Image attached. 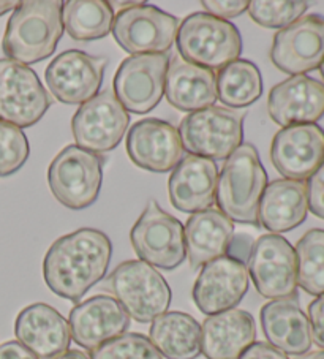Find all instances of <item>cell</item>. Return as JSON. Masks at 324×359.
<instances>
[{"instance_id":"1","label":"cell","mask_w":324,"mask_h":359,"mask_svg":"<svg viewBox=\"0 0 324 359\" xmlns=\"http://www.w3.org/2000/svg\"><path fill=\"white\" fill-rule=\"evenodd\" d=\"M113 244L103 231L81 228L59 238L43 262V276L54 294L78 302L108 272Z\"/></svg>"},{"instance_id":"2","label":"cell","mask_w":324,"mask_h":359,"mask_svg":"<svg viewBox=\"0 0 324 359\" xmlns=\"http://www.w3.org/2000/svg\"><path fill=\"white\" fill-rule=\"evenodd\" d=\"M59 0L20 2L5 30L2 48L10 60L30 65L53 55L64 35Z\"/></svg>"},{"instance_id":"3","label":"cell","mask_w":324,"mask_h":359,"mask_svg":"<svg viewBox=\"0 0 324 359\" xmlns=\"http://www.w3.org/2000/svg\"><path fill=\"white\" fill-rule=\"evenodd\" d=\"M267 185V172L257 147L241 144L227 158L217 182L215 201L228 219L239 224L259 225L258 208Z\"/></svg>"},{"instance_id":"4","label":"cell","mask_w":324,"mask_h":359,"mask_svg":"<svg viewBox=\"0 0 324 359\" xmlns=\"http://www.w3.org/2000/svg\"><path fill=\"white\" fill-rule=\"evenodd\" d=\"M176 43L180 57L208 70H220L238 60L242 53L239 29L208 13L187 16L177 30Z\"/></svg>"},{"instance_id":"5","label":"cell","mask_w":324,"mask_h":359,"mask_svg":"<svg viewBox=\"0 0 324 359\" xmlns=\"http://www.w3.org/2000/svg\"><path fill=\"white\" fill-rule=\"evenodd\" d=\"M104 288L138 323H151L171 304V288L165 277L141 259L121 263L106 278Z\"/></svg>"},{"instance_id":"6","label":"cell","mask_w":324,"mask_h":359,"mask_svg":"<svg viewBox=\"0 0 324 359\" xmlns=\"http://www.w3.org/2000/svg\"><path fill=\"white\" fill-rule=\"evenodd\" d=\"M244 119L242 109L209 107L185 116L177 132L190 156L225 160L242 144Z\"/></svg>"},{"instance_id":"7","label":"cell","mask_w":324,"mask_h":359,"mask_svg":"<svg viewBox=\"0 0 324 359\" xmlns=\"http://www.w3.org/2000/svg\"><path fill=\"white\" fill-rule=\"evenodd\" d=\"M102 158L76 144L62 149L48 170V184L55 200L72 210L92 206L102 190Z\"/></svg>"},{"instance_id":"8","label":"cell","mask_w":324,"mask_h":359,"mask_svg":"<svg viewBox=\"0 0 324 359\" xmlns=\"http://www.w3.org/2000/svg\"><path fill=\"white\" fill-rule=\"evenodd\" d=\"M130 241L141 262L155 268L173 271L185 262L184 225L161 209L155 200L147 203L136 220L130 231Z\"/></svg>"},{"instance_id":"9","label":"cell","mask_w":324,"mask_h":359,"mask_svg":"<svg viewBox=\"0 0 324 359\" xmlns=\"http://www.w3.org/2000/svg\"><path fill=\"white\" fill-rule=\"evenodd\" d=\"M247 271L257 292L263 298L297 299L296 252L278 234H263L252 245Z\"/></svg>"},{"instance_id":"10","label":"cell","mask_w":324,"mask_h":359,"mask_svg":"<svg viewBox=\"0 0 324 359\" xmlns=\"http://www.w3.org/2000/svg\"><path fill=\"white\" fill-rule=\"evenodd\" d=\"M179 30L176 16L154 5L133 4L114 18L113 36L123 51L132 55L168 54Z\"/></svg>"},{"instance_id":"11","label":"cell","mask_w":324,"mask_h":359,"mask_svg":"<svg viewBox=\"0 0 324 359\" xmlns=\"http://www.w3.org/2000/svg\"><path fill=\"white\" fill-rule=\"evenodd\" d=\"M51 98L32 68L0 59V122L27 128L51 108Z\"/></svg>"},{"instance_id":"12","label":"cell","mask_w":324,"mask_h":359,"mask_svg":"<svg viewBox=\"0 0 324 359\" xmlns=\"http://www.w3.org/2000/svg\"><path fill=\"white\" fill-rule=\"evenodd\" d=\"M128 123L130 116L114 92L103 90L81 104L72 119V130L76 146L103 154L119 146Z\"/></svg>"},{"instance_id":"13","label":"cell","mask_w":324,"mask_h":359,"mask_svg":"<svg viewBox=\"0 0 324 359\" xmlns=\"http://www.w3.org/2000/svg\"><path fill=\"white\" fill-rule=\"evenodd\" d=\"M170 54L130 55L117 68L114 95L126 111L147 114L165 95Z\"/></svg>"},{"instance_id":"14","label":"cell","mask_w":324,"mask_h":359,"mask_svg":"<svg viewBox=\"0 0 324 359\" xmlns=\"http://www.w3.org/2000/svg\"><path fill=\"white\" fill-rule=\"evenodd\" d=\"M271 60L286 75H305L324 60V18L307 15L274 36Z\"/></svg>"},{"instance_id":"15","label":"cell","mask_w":324,"mask_h":359,"mask_svg":"<svg viewBox=\"0 0 324 359\" xmlns=\"http://www.w3.org/2000/svg\"><path fill=\"white\" fill-rule=\"evenodd\" d=\"M108 60L79 49H68L46 68V84L59 102L83 104L98 95Z\"/></svg>"},{"instance_id":"16","label":"cell","mask_w":324,"mask_h":359,"mask_svg":"<svg viewBox=\"0 0 324 359\" xmlns=\"http://www.w3.org/2000/svg\"><path fill=\"white\" fill-rule=\"evenodd\" d=\"M248 290V271L244 262L229 255L203 266L193 287V301L199 312L215 315L231 311Z\"/></svg>"},{"instance_id":"17","label":"cell","mask_w":324,"mask_h":359,"mask_svg":"<svg viewBox=\"0 0 324 359\" xmlns=\"http://www.w3.org/2000/svg\"><path fill=\"white\" fill-rule=\"evenodd\" d=\"M271 160L285 179H310L324 162V130L318 123L282 128L272 140Z\"/></svg>"},{"instance_id":"18","label":"cell","mask_w":324,"mask_h":359,"mask_svg":"<svg viewBox=\"0 0 324 359\" xmlns=\"http://www.w3.org/2000/svg\"><path fill=\"white\" fill-rule=\"evenodd\" d=\"M127 154L140 168L151 172L173 171L184 158L177 128L160 119H142L130 128Z\"/></svg>"},{"instance_id":"19","label":"cell","mask_w":324,"mask_h":359,"mask_svg":"<svg viewBox=\"0 0 324 359\" xmlns=\"http://www.w3.org/2000/svg\"><path fill=\"white\" fill-rule=\"evenodd\" d=\"M68 326L74 342L92 351L126 334L130 317L113 296L98 294L72 309Z\"/></svg>"},{"instance_id":"20","label":"cell","mask_w":324,"mask_h":359,"mask_svg":"<svg viewBox=\"0 0 324 359\" xmlns=\"http://www.w3.org/2000/svg\"><path fill=\"white\" fill-rule=\"evenodd\" d=\"M267 111L283 128L316 123L324 116V84L307 75L285 79L272 88Z\"/></svg>"},{"instance_id":"21","label":"cell","mask_w":324,"mask_h":359,"mask_svg":"<svg viewBox=\"0 0 324 359\" xmlns=\"http://www.w3.org/2000/svg\"><path fill=\"white\" fill-rule=\"evenodd\" d=\"M15 334L18 342L39 359H54L65 353L72 342L68 321L43 302L22 309L16 318Z\"/></svg>"},{"instance_id":"22","label":"cell","mask_w":324,"mask_h":359,"mask_svg":"<svg viewBox=\"0 0 324 359\" xmlns=\"http://www.w3.org/2000/svg\"><path fill=\"white\" fill-rule=\"evenodd\" d=\"M217 182L219 168L214 160L187 156L173 170L168 182L171 204L185 214L209 209L215 201Z\"/></svg>"},{"instance_id":"23","label":"cell","mask_w":324,"mask_h":359,"mask_svg":"<svg viewBox=\"0 0 324 359\" xmlns=\"http://www.w3.org/2000/svg\"><path fill=\"white\" fill-rule=\"evenodd\" d=\"M165 95L171 107L184 113L214 107L219 98L217 76L212 70L193 65L174 54L166 72Z\"/></svg>"},{"instance_id":"24","label":"cell","mask_w":324,"mask_h":359,"mask_svg":"<svg viewBox=\"0 0 324 359\" xmlns=\"http://www.w3.org/2000/svg\"><path fill=\"white\" fill-rule=\"evenodd\" d=\"M257 326L241 309L210 315L201 326V353L208 359H239L255 344Z\"/></svg>"},{"instance_id":"25","label":"cell","mask_w":324,"mask_h":359,"mask_svg":"<svg viewBox=\"0 0 324 359\" xmlns=\"http://www.w3.org/2000/svg\"><path fill=\"white\" fill-rule=\"evenodd\" d=\"M184 234L190 268L196 271L212 259L227 255L234 239V224L220 209L209 208L187 220Z\"/></svg>"},{"instance_id":"26","label":"cell","mask_w":324,"mask_h":359,"mask_svg":"<svg viewBox=\"0 0 324 359\" xmlns=\"http://www.w3.org/2000/svg\"><path fill=\"white\" fill-rule=\"evenodd\" d=\"M261 326L269 345L285 355L302 356L311 348L309 317L297 299H277L261 309Z\"/></svg>"},{"instance_id":"27","label":"cell","mask_w":324,"mask_h":359,"mask_svg":"<svg viewBox=\"0 0 324 359\" xmlns=\"http://www.w3.org/2000/svg\"><path fill=\"white\" fill-rule=\"evenodd\" d=\"M309 214L307 184L277 179L266 185L258 208V220L266 230L286 233L302 225Z\"/></svg>"},{"instance_id":"28","label":"cell","mask_w":324,"mask_h":359,"mask_svg":"<svg viewBox=\"0 0 324 359\" xmlns=\"http://www.w3.org/2000/svg\"><path fill=\"white\" fill-rule=\"evenodd\" d=\"M149 340L168 359H195L201 353V326L189 313L166 312L152 321Z\"/></svg>"},{"instance_id":"29","label":"cell","mask_w":324,"mask_h":359,"mask_svg":"<svg viewBox=\"0 0 324 359\" xmlns=\"http://www.w3.org/2000/svg\"><path fill=\"white\" fill-rule=\"evenodd\" d=\"M62 22L73 40H100L113 30L114 11L106 0H68L62 7Z\"/></svg>"},{"instance_id":"30","label":"cell","mask_w":324,"mask_h":359,"mask_svg":"<svg viewBox=\"0 0 324 359\" xmlns=\"http://www.w3.org/2000/svg\"><path fill=\"white\" fill-rule=\"evenodd\" d=\"M220 102L231 109L247 108L263 94L259 68L250 60L238 59L220 68L217 76Z\"/></svg>"},{"instance_id":"31","label":"cell","mask_w":324,"mask_h":359,"mask_svg":"<svg viewBox=\"0 0 324 359\" xmlns=\"http://www.w3.org/2000/svg\"><path fill=\"white\" fill-rule=\"evenodd\" d=\"M297 287L311 296L324 294V230L313 228L296 244Z\"/></svg>"},{"instance_id":"32","label":"cell","mask_w":324,"mask_h":359,"mask_svg":"<svg viewBox=\"0 0 324 359\" xmlns=\"http://www.w3.org/2000/svg\"><path fill=\"white\" fill-rule=\"evenodd\" d=\"M307 2L288 0H253L248 5L252 20L266 29H285L297 21L307 11Z\"/></svg>"},{"instance_id":"33","label":"cell","mask_w":324,"mask_h":359,"mask_svg":"<svg viewBox=\"0 0 324 359\" xmlns=\"http://www.w3.org/2000/svg\"><path fill=\"white\" fill-rule=\"evenodd\" d=\"M90 359H163L149 337L128 332L90 351Z\"/></svg>"},{"instance_id":"34","label":"cell","mask_w":324,"mask_h":359,"mask_svg":"<svg viewBox=\"0 0 324 359\" xmlns=\"http://www.w3.org/2000/svg\"><path fill=\"white\" fill-rule=\"evenodd\" d=\"M29 141L20 127L0 122V177L11 176L26 165Z\"/></svg>"},{"instance_id":"35","label":"cell","mask_w":324,"mask_h":359,"mask_svg":"<svg viewBox=\"0 0 324 359\" xmlns=\"http://www.w3.org/2000/svg\"><path fill=\"white\" fill-rule=\"evenodd\" d=\"M201 5L208 11V15L228 21L247 11L250 2L247 0H203Z\"/></svg>"},{"instance_id":"36","label":"cell","mask_w":324,"mask_h":359,"mask_svg":"<svg viewBox=\"0 0 324 359\" xmlns=\"http://www.w3.org/2000/svg\"><path fill=\"white\" fill-rule=\"evenodd\" d=\"M307 196L309 210L324 220V162L309 179Z\"/></svg>"},{"instance_id":"37","label":"cell","mask_w":324,"mask_h":359,"mask_svg":"<svg viewBox=\"0 0 324 359\" xmlns=\"http://www.w3.org/2000/svg\"><path fill=\"white\" fill-rule=\"evenodd\" d=\"M309 321L311 342L324 350V294L318 296L309 304Z\"/></svg>"},{"instance_id":"38","label":"cell","mask_w":324,"mask_h":359,"mask_svg":"<svg viewBox=\"0 0 324 359\" xmlns=\"http://www.w3.org/2000/svg\"><path fill=\"white\" fill-rule=\"evenodd\" d=\"M239 359H290L277 348H274L272 345L264 342H255L253 345L242 353Z\"/></svg>"},{"instance_id":"39","label":"cell","mask_w":324,"mask_h":359,"mask_svg":"<svg viewBox=\"0 0 324 359\" xmlns=\"http://www.w3.org/2000/svg\"><path fill=\"white\" fill-rule=\"evenodd\" d=\"M0 359H39L32 351L16 340H10L0 345Z\"/></svg>"},{"instance_id":"40","label":"cell","mask_w":324,"mask_h":359,"mask_svg":"<svg viewBox=\"0 0 324 359\" xmlns=\"http://www.w3.org/2000/svg\"><path fill=\"white\" fill-rule=\"evenodd\" d=\"M54 359H90V356L86 355L84 351H79V350H67L65 353H62V355L55 356Z\"/></svg>"},{"instance_id":"41","label":"cell","mask_w":324,"mask_h":359,"mask_svg":"<svg viewBox=\"0 0 324 359\" xmlns=\"http://www.w3.org/2000/svg\"><path fill=\"white\" fill-rule=\"evenodd\" d=\"M20 2H15V0H7V2H0V16H4L5 13H8L11 10H16Z\"/></svg>"},{"instance_id":"42","label":"cell","mask_w":324,"mask_h":359,"mask_svg":"<svg viewBox=\"0 0 324 359\" xmlns=\"http://www.w3.org/2000/svg\"><path fill=\"white\" fill-rule=\"evenodd\" d=\"M297 359H324V350L313 351V353H305L302 356H297Z\"/></svg>"},{"instance_id":"43","label":"cell","mask_w":324,"mask_h":359,"mask_svg":"<svg viewBox=\"0 0 324 359\" xmlns=\"http://www.w3.org/2000/svg\"><path fill=\"white\" fill-rule=\"evenodd\" d=\"M320 72H321V76H323V79H324V60H323V64L320 65Z\"/></svg>"}]
</instances>
